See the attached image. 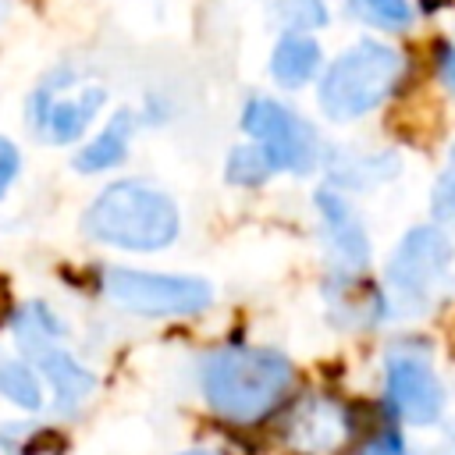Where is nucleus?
Returning <instances> with one entry per match:
<instances>
[{"label": "nucleus", "mask_w": 455, "mask_h": 455, "mask_svg": "<svg viewBox=\"0 0 455 455\" xmlns=\"http://www.w3.org/2000/svg\"><path fill=\"white\" fill-rule=\"evenodd\" d=\"M210 409L228 423H259L284 405L295 384L291 363L274 348L224 345L199 370Z\"/></svg>", "instance_id": "obj_1"}, {"label": "nucleus", "mask_w": 455, "mask_h": 455, "mask_svg": "<svg viewBox=\"0 0 455 455\" xmlns=\"http://www.w3.org/2000/svg\"><path fill=\"white\" fill-rule=\"evenodd\" d=\"M82 231L100 245L156 252L178 238L181 213L164 188L139 178H124L100 188V196L82 213Z\"/></svg>", "instance_id": "obj_2"}, {"label": "nucleus", "mask_w": 455, "mask_h": 455, "mask_svg": "<svg viewBox=\"0 0 455 455\" xmlns=\"http://www.w3.org/2000/svg\"><path fill=\"white\" fill-rule=\"evenodd\" d=\"M405 53L384 39H355L345 46L316 78V103L320 110L338 121H359L373 114L402 82Z\"/></svg>", "instance_id": "obj_3"}, {"label": "nucleus", "mask_w": 455, "mask_h": 455, "mask_svg": "<svg viewBox=\"0 0 455 455\" xmlns=\"http://www.w3.org/2000/svg\"><path fill=\"white\" fill-rule=\"evenodd\" d=\"M14 338L25 352V359L36 366V373L50 384L57 409L60 412H75L89 402V395L96 391V377L92 370H85V363H78V355L60 341L64 338V320L46 306V302H28L25 309L14 313L11 320Z\"/></svg>", "instance_id": "obj_4"}, {"label": "nucleus", "mask_w": 455, "mask_h": 455, "mask_svg": "<svg viewBox=\"0 0 455 455\" xmlns=\"http://www.w3.org/2000/svg\"><path fill=\"white\" fill-rule=\"evenodd\" d=\"M107 107V89L100 82H85L71 68H53L25 103V121L32 132L53 146L82 142L100 110Z\"/></svg>", "instance_id": "obj_5"}, {"label": "nucleus", "mask_w": 455, "mask_h": 455, "mask_svg": "<svg viewBox=\"0 0 455 455\" xmlns=\"http://www.w3.org/2000/svg\"><path fill=\"white\" fill-rule=\"evenodd\" d=\"M103 295L149 320H181L196 316L213 302V288L203 277L188 274H160V270H135V267H107L103 277Z\"/></svg>", "instance_id": "obj_6"}, {"label": "nucleus", "mask_w": 455, "mask_h": 455, "mask_svg": "<svg viewBox=\"0 0 455 455\" xmlns=\"http://www.w3.org/2000/svg\"><path fill=\"white\" fill-rule=\"evenodd\" d=\"M242 132L259 142L277 171L309 174L320 164V135L316 128L274 96H249L242 107Z\"/></svg>", "instance_id": "obj_7"}, {"label": "nucleus", "mask_w": 455, "mask_h": 455, "mask_svg": "<svg viewBox=\"0 0 455 455\" xmlns=\"http://www.w3.org/2000/svg\"><path fill=\"white\" fill-rule=\"evenodd\" d=\"M448 263L451 242L437 228H412L387 263V284L402 306H423L441 288Z\"/></svg>", "instance_id": "obj_8"}, {"label": "nucleus", "mask_w": 455, "mask_h": 455, "mask_svg": "<svg viewBox=\"0 0 455 455\" xmlns=\"http://www.w3.org/2000/svg\"><path fill=\"white\" fill-rule=\"evenodd\" d=\"M387 402L402 419L419 423V427L441 416L444 391L423 355H412V352L387 355Z\"/></svg>", "instance_id": "obj_9"}, {"label": "nucleus", "mask_w": 455, "mask_h": 455, "mask_svg": "<svg viewBox=\"0 0 455 455\" xmlns=\"http://www.w3.org/2000/svg\"><path fill=\"white\" fill-rule=\"evenodd\" d=\"M316 213L323 220V238H327V252L334 259V270L338 274H359L370 259V242H366L363 220L352 210V203L341 199L334 188H320L316 192Z\"/></svg>", "instance_id": "obj_10"}, {"label": "nucleus", "mask_w": 455, "mask_h": 455, "mask_svg": "<svg viewBox=\"0 0 455 455\" xmlns=\"http://www.w3.org/2000/svg\"><path fill=\"white\" fill-rule=\"evenodd\" d=\"M345 437H348V419L341 405L327 398H309L306 405L295 409L288 423V444L299 455H331L345 444Z\"/></svg>", "instance_id": "obj_11"}, {"label": "nucleus", "mask_w": 455, "mask_h": 455, "mask_svg": "<svg viewBox=\"0 0 455 455\" xmlns=\"http://www.w3.org/2000/svg\"><path fill=\"white\" fill-rule=\"evenodd\" d=\"M267 68L281 89H288V92L306 89L323 71V46L316 43L313 32H281L270 50Z\"/></svg>", "instance_id": "obj_12"}, {"label": "nucleus", "mask_w": 455, "mask_h": 455, "mask_svg": "<svg viewBox=\"0 0 455 455\" xmlns=\"http://www.w3.org/2000/svg\"><path fill=\"white\" fill-rule=\"evenodd\" d=\"M135 128H139V117L128 107L114 110L103 121V128L78 146V153L71 160L75 171H82V174H103V171H114L117 164H124V156L132 149V139H135Z\"/></svg>", "instance_id": "obj_13"}, {"label": "nucleus", "mask_w": 455, "mask_h": 455, "mask_svg": "<svg viewBox=\"0 0 455 455\" xmlns=\"http://www.w3.org/2000/svg\"><path fill=\"white\" fill-rule=\"evenodd\" d=\"M327 171H331V181L338 185H348V188H370L377 181H387L398 174V160L395 153H334L327 160Z\"/></svg>", "instance_id": "obj_14"}, {"label": "nucleus", "mask_w": 455, "mask_h": 455, "mask_svg": "<svg viewBox=\"0 0 455 455\" xmlns=\"http://www.w3.org/2000/svg\"><path fill=\"white\" fill-rule=\"evenodd\" d=\"M0 398H7L25 412L43 409V377L28 359L0 352Z\"/></svg>", "instance_id": "obj_15"}, {"label": "nucleus", "mask_w": 455, "mask_h": 455, "mask_svg": "<svg viewBox=\"0 0 455 455\" xmlns=\"http://www.w3.org/2000/svg\"><path fill=\"white\" fill-rule=\"evenodd\" d=\"M277 174V164L270 160V153L259 146V142H238L231 153H228V160H224V178L231 181V185H238V188H259V185H267L270 178Z\"/></svg>", "instance_id": "obj_16"}, {"label": "nucleus", "mask_w": 455, "mask_h": 455, "mask_svg": "<svg viewBox=\"0 0 455 455\" xmlns=\"http://www.w3.org/2000/svg\"><path fill=\"white\" fill-rule=\"evenodd\" d=\"M345 4H348V14L355 21H363L366 28L387 32V36L409 32L416 21V11L409 0H345Z\"/></svg>", "instance_id": "obj_17"}, {"label": "nucleus", "mask_w": 455, "mask_h": 455, "mask_svg": "<svg viewBox=\"0 0 455 455\" xmlns=\"http://www.w3.org/2000/svg\"><path fill=\"white\" fill-rule=\"evenodd\" d=\"M270 18L281 32H316L331 21L327 0H270Z\"/></svg>", "instance_id": "obj_18"}, {"label": "nucleus", "mask_w": 455, "mask_h": 455, "mask_svg": "<svg viewBox=\"0 0 455 455\" xmlns=\"http://www.w3.org/2000/svg\"><path fill=\"white\" fill-rule=\"evenodd\" d=\"M434 210L448 220H455V142H451V153H448V164L434 185Z\"/></svg>", "instance_id": "obj_19"}, {"label": "nucleus", "mask_w": 455, "mask_h": 455, "mask_svg": "<svg viewBox=\"0 0 455 455\" xmlns=\"http://www.w3.org/2000/svg\"><path fill=\"white\" fill-rule=\"evenodd\" d=\"M18 171H21V153H18V146L0 135V199H4L7 188L14 185Z\"/></svg>", "instance_id": "obj_20"}, {"label": "nucleus", "mask_w": 455, "mask_h": 455, "mask_svg": "<svg viewBox=\"0 0 455 455\" xmlns=\"http://www.w3.org/2000/svg\"><path fill=\"white\" fill-rule=\"evenodd\" d=\"M434 68H437V78L455 96V43L451 39H437L434 43Z\"/></svg>", "instance_id": "obj_21"}, {"label": "nucleus", "mask_w": 455, "mask_h": 455, "mask_svg": "<svg viewBox=\"0 0 455 455\" xmlns=\"http://www.w3.org/2000/svg\"><path fill=\"white\" fill-rule=\"evenodd\" d=\"M359 455H405V448H402V441H398L395 434H380V437H373Z\"/></svg>", "instance_id": "obj_22"}, {"label": "nucleus", "mask_w": 455, "mask_h": 455, "mask_svg": "<svg viewBox=\"0 0 455 455\" xmlns=\"http://www.w3.org/2000/svg\"><path fill=\"white\" fill-rule=\"evenodd\" d=\"M185 455H210V451H185Z\"/></svg>", "instance_id": "obj_23"}]
</instances>
